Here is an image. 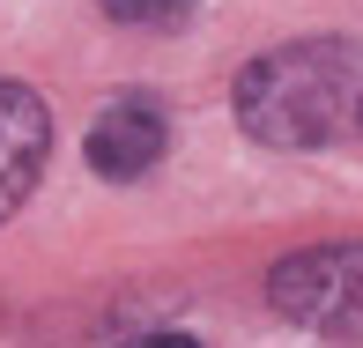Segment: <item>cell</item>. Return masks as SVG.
I'll return each instance as SVG.
<instances>
[{
  "label": "cell",
  "mask_w": 363,
  "mask_h": 348,
  "mask_svg": "<svg viewBox=\"0 0 363 348\" xmlns=\"http://www.w3.org/2000/svg\"><path fill=\"white\" fill-rule=\"evenodd\" d=\"M238 126L267 148H326L363 134V45L304 38L238 74Z\"/></svg>",
  "instance_id": "6da1fadb"
},
{
  "label": "cell",
  "mask_w": 363,
  "mask_h": 348,
  "mask_svg": "<svg viewBox=\"0 0 363 348\" xmlns=\"http://www.w3.org/2000/svg\"><path fill=\"white\" fill-rule=\"evenodd\" d=\"M274 311L319 334L363 341V245H319V252H289L267 274Z\"/></svg>",
  "instance_id": "7a4b0ae2"
},
{
  "label": "cell",
  "mask_w": 363,
  "mask_h": 348,
  "mask_svg": "<svg viewBox=\"0 0 363 348\" xmlns=\"http://www.w3.org/2000/svg\"><path fill=\"white\" fill-rule=\"evenodd\" d=\"M45 148H52V119H45L38 89L0 82V223L30 201V186L45 178Z\"/></svg>",
  "instance_id": "3957f363"
},
{
  "label": "cell",
  "mask_w": 363,
  "mask_h": 348,
  "mask_svg": "<svg viewBox=\"0 0 363 348\" xmlns=\"http://www.w3.org/2000/svg\"><path fill=\"white\" fill-rule=\"evenodd\" d=\"M163 141H171L163 111L148 104V96H119V104H104V111H96V126H89V171H104V178H141V171H156Z\"/></svg>",
  "instance_id": "277c9868"
},
{
  "label": "cell",
  "mask_w": 363,
  "mask_h": 348,
  "mask_svg": "<svg viewBox=\"0 0 363 348\" xmlns=\"http://www.w3.org/2000/svg\"><path fill=\"white\" fill-rule=\"evenodd\" d=\"M104 15L126 30H178L193 15V0H104Z\"/></svg>",
  "instance_id": "5b68a950"
},
{
  "label": "cell",
  "mask_w": 363,
  "mask_h": 348,
  "mask_svg": "<svg viewBox=\"0 0 363 348\" xmlns=\"http://www.w3.org/2000/svg\"><path fill=\"white\" fill-rule=\"evenodd\" d=\"M141 348H201V341H186V334H156V341H141Z\"/></svg>",
  "instance_id": "8992f818"
}]
</instances>
